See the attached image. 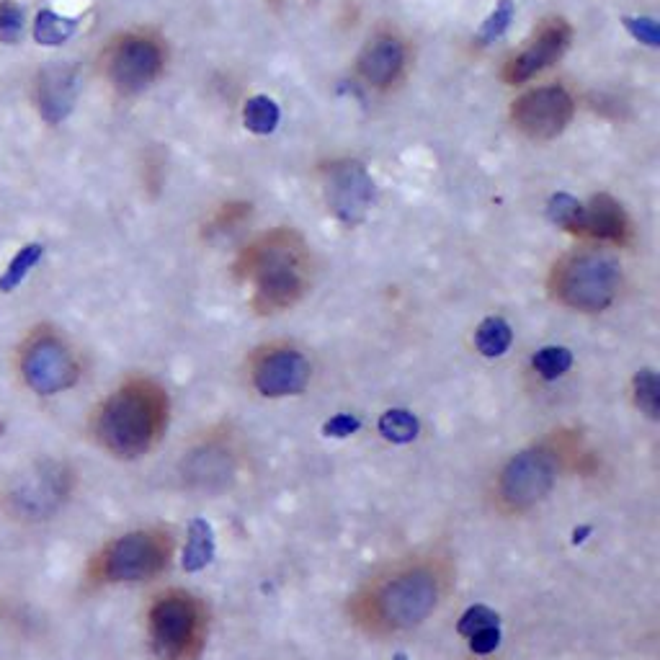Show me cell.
<instances>
[{"label": "cell", "mask_w": 660, "mask_h": 660, "mask_svg": "<svg viewBox=\"0 0 660 660\" xmlns=\"http://www.w3.org/2000/svg\"><path fill=\"white\" fill-rule=\"evenodd\" d=\"M240 444L227 428H209L181 457V477L189 490L220 493L240 470Z\"/></svg>", "instance_id": "cell-8"}, {"label": "cell", "mask_w": 660, "mask_h": 660, "mask_svg": "<svg viewBox=\"0 0 660 660\" xmlns=\"http://www.w3.org/2000/svg\"><path fill=\"white\" fill-rule=\"evenodd\" d=\"M75 93H78V75L73 68H47L39 78L37 98L39 111L49 124H57L73 111Z\"/></svg>", "instance_id": "cell-15"}, {"label": "cell", "mask_w": 660, "mask_h": 660, "mask_svg": "<svg viewBox=\"0 0 660 660\" xmlns=\"http://www.w3.org/2000/svg\"><path fill=\"white\" fill-rule=\"evenodd\" d=\"M325 196L338 220L356 225L372 202V178L359 163H333L325 178Z\"/></svg>", "instance_id": "cell-12"}, {"label": "cell", "mask_w": 660, "mask_h": 660, "mask_svg": "<svg viewBox=\"0 0 660 660\" xmlns=\"http://www.w3.org/2000/svg\"><path fill=\"white\" fill-rule=\"evenodd\" d=\"M498 624H490V627H483V630H477L475 635H470V650L475 655H488L498 648Z\"/></svg>", "instance_id": "cell-30"}, {"label": "cell", "mask_w": 660, "mask_h": 660, "mask_svg": "<svg viewBox=\"0 0 660 660\" xmlns=\"http://www.w3.org/2000/svg\"><path fill=\"white\" fill-rule=\"evenodd\" d=\"M253 279V307L263 315L292 307L305 292V263L297 245L269 240L248 263Z\"/></svg>", "instance_id": "cell-7"}, {"label": "cell", "mask_w": 660, "mask_h": 660, "mask_svg": "<svg viewBox=\"0 0 660 660\" xmlns=\"http://www.w3.org/2000/svg\"><path fill=\"white\" fill-rule=\"evenodd\" d=\"M511 341H514V333H511V325L503 318H485L475 330L477 351L488 356V359L506 354Z\"/></svg>", "instance_id": "cell-20"}, {"label": "cell", "mask_w": 660, "mask_h": 660, "mask_svg": "<svg viewBox=\"0 0 660 660\" xmlns=\"http://www.w3.org/2000/svg\"><path fill=\"white\" fill-rule=\"evenodd\" d=\"M207 635V604L186 588L160 591L147 606V637L160 660H199Z\"/></svg>", "instance_id": "cell-4"}, {"label": "cell", "mask_w": 660, "mask_h": 660, "mask_svg": "<svg viewBox=\"0 0 660 660\" xmlns=\"http://www.w3.org/2000/svg\"><path fill=\"white\" fill-rule=\"evenodd\" d=\"M454 581L457 568L447 552H413L374 570L349 596L346 617L374 640L405 635L439 612Z\"/></svg>", "instance_id": "cell-1"}, {"label": "cell", "mask_w": 660, "mask_h": 660, "mask_svg": "<svg viewBox=\"0 0 660 660\" xmlns=\"http://www.w3.org/2000/svg\"><path fill=\"white\" fill-rule=\"evenodd\" d=\"M212 529H209L207 521H194L191 524L189 544L184 550V568L186 570H199L212 560Z\"/></svg>", "instance_id": "cell-25"}, {"label": "cell", "mask_w": 660, "mask_h": 660, "mask_svg": "<svg viewBox=\"0 0 660 660\" xmlns=\"http://www.w3.org/2000/svg\"><path fill=\"white\" fill-rule=\"evenodd\" d=\"M279 119H282V111H279L274 98L253 96L245 101L243 124L253 135H271L279 127Z\"/></svg>", "instance_id": "cell-19"}, {"label": "cell", "mask_w": 660, "mask_h": 660, "mask_svg": "<svg viewBox=\"0 0 660 660\" xmlns=\"http://www.w3.org/2000/svg\"><path fill=\"white\" fill-rule=\"evenodd\" d=\"M583 212H586V204H581L575 196L565 194V191L550 196V202H547V217H550L557 227L568 230V233L581 235Z\"/></svg>", "instance_id": "cell-22"}, {"label": "cell", "mask_w": 660, "mask_h": 660, "mask_svg": "<svg viewBox=\"0 0 660 660\" xmlns=\"http://www.w3.org/2000/svg\"><path fill=\"white\" fill-rule=\"evenodd\" d=\"M24 382L39 395H55L78 382V361L55 333H37L21 354Z\"/></svg>", "instance_id": "cell-9"}, {"label": "cell", "mask_w": 660, "mask_h": 660, "mask_svg": "<svg viewBox=\"0 0 660 660\" xmlns=\"http://www.w3.org/2000/svg\"><path fill=\"white\" fill-rule=\"evenodd\" d=\"M570 44V29L565 24H555L550 29H544L539 34L537 42L529 49H524L519 57L511 60L506 70V78L511 83H524V80L534 78L537 73H542L544 68H550L557 57L563 55Z\"/></svg>", "instance_id": "cell-14"}, {"label": "cell", "mask_w": 660, "mask_h": 660, "mask_svg": "<svg viewBox=\"0 0 660 660\" xmlns=\"http://www.w3.org/2000/svg\"><path fill=\"white\" fill-rule=\"evenodd\" d=\"M356 428H359V418L354 416H336L333 421L325 423V434H333V436H346V434H354Z\"/></svg>", "instance_id": "cell-31"}, {"label": "cell", "mask_w": 660, "mask_h": 660, "mask_svg": "<svg viewBox=\"0 0 660 660\" xmlns=\"http://www.w3.org/2000/svg\"><path fill=\"white\" fill-rule=\"evenodd\" d=\"M42 256H44L42 243L24 245V248L11 258V263L6 266L3 276H0V292L8 294L13 292V289H19V284L24 282L26 276H29V271L42 261Z\"/></svg>", "instance_id": "cell-21"}, {"label": "cell", "mask_w": 660, "mask_h": 660, "mask_svg": "<svg viewBox=\"0 0 660 660\" xmlns=\"http://www.w3.org/2000/svg\"><path fill=\"white\" fill-rule=\"evenodd\" d=\"M405 62V49L400 39L377 37L364 47L359 60L361 78L372 86H390L398 78Z\"/></svg>", "instance_id": "cell-16"}, {"label": "cell", "mask_w": 660, "mask_h": 660, "mask_svg": "<svg viewBox=\"0 0 660 660\" xmlns=\"http://www.w3.org/2000/svg\"><path fill=\"white\" fill-rule=\"evenodd\" d=\"M163 55L160 47L147 37H127L111 55V80L124 93H137L150 86L160 73Z\"/></svg>", "instance_id": "cell-13"}, {"label": "cell", "mask_w": 660, "mask_h": 660, "mask_svg": "<svg viewBox=\"0 0 660 660\" xmlns=\"http://www.w3.org/2000/svg\"><path fill=\"white\" fill-rule=\"evenodd\" d=\"M583 457V441L578 434L555 431L519 449L498 470L490 490V501L501 516H524L539 506L555 490L565 470Z\"/></svg>", "instance_id": "cell-2"}, {"label": "cell", "mask_w": 660, "mask_h": 660, "mask_svg": "<svg viewBox=\"0 0 660 660\" xmlns=\"http://www.w3.org/2000/svg\"><path fill=\"white\" fill-rule=\"evenodd\" d=\"M622 274L614 258L586 251L568 256L555 266L552 294L560 305L578 312H601L617 300Z\"/></svg>", "instance_id": "cell-6"}, {"label": "cell", "mask_w": 660, "mask_h": 660, "mask_svg": "<svg viewBox=\"0 0 660 660\" xmlns=\"http://www.w3.org/2000/svg\"><path fill=\"white\" fill-rule=\"evenodd\" d=\"M532 367L539 377L552 382V379H560L563 374H568V369L573 367V354L565 346H544V349L534 354Z\"/></svg>", "instance_id": "cell-26"}, {"label": "cell", "mask_w": 660, "mask_h": 660, "mask_svg": "<svg viewBox=\"0 0 660 660\" xmlns=\"http://www.w3.org/2000/svg\"><path fill=\"white\" fill-rule=\"evenodd\" d=\"M24 34V11L13 0H0V39L16 44Z\"/></svg>", "instance_id": "cell-28"}, {"label": "cell", "mask_w": 660, "mask_h": 660, "mask_svg": "<svg viewBox=\"0 0 660 660\" xmlns=\"http://www.w3.org/2000/svg\"><path fill=\"white\" fill-rule=\"evenodd\" d=\"M310 359L294 346H269L251 361V385L263 398H289L307 390Z\"/></svg>", "instance_id": "cell-10"}, {"label": "cell", "mask_w": 660, "mask_h": 660, "mask_svg": "<svg viewBox=\"0 0 660 660\" xmlns=\"http://www.w3.org/2000/svg\"><path fill=\"white\" fill-rule=\"evenodd\" d=\"M78 31V19H68V16H60V13L42 8L34 19V39H37L42 47H60V44L68 42Z\"/></svg>", "instance_id": "cell-18"}, {"label": "cell", "mask_w": 660, "mask_h": 660, "mask_svg": "<svg viewBox=\"0 0 660 660\" xmlns=\"http://www.w3.org/2000/svg\"><path fill=\"white\" fill-rule=\"evenodd\" d=\"M627 220H624V212L612 196H593L591 204L583 212V227L581 235L596 240H609V243H624L627 238Z\"/></svg>", "instance_id": "cell-17"}, {"label": "cell", "mask_w": 660, "mask_h": 660, "mask_svg": "<svg viewBox=\"0 0 660 660\" xmlns=\"http://www.w3.org/2000/svg\"><path fill=\"white\" fill-rule=\"evenodd\" d=\"M622 24L637 42L648 44V47H658L660 44V29L655 19H648V16H624Z\"/></svg>", "instance_id": "cell-29"}, {"label": "cell", "mask_w": 660, "mask_h": 660, "mask_svg": "<svg viewBox=\"0 0 660 660\" xmlns=\"http://www.w3.org/2000/svg\"><path fill=\"white\" fill-rule=\"evenodd\" d=\"M176 537L165 526H147L111 539L91 565L96 583H140L168 570Z\"/></svg>", "instance_id": "cell-5"}, {"label": "cell", "mask_w": 660, "mask_h": 660, "mask_svg": "<svg viewBox=\"0 0 660 660\" xmlns=\"http://www.w3.org/2000/svg\"><path fill=\"white\" fill-rule=\"evenodd\" d=\"M168 395L153 379H132L111 392L93 416L98 447L119 459L153 452L168 428Z\"/></svg>", "instance_id": "cell-3"}, {"label": "cell", "mask_w": 660, "mask_h": 660, "mask_svg": "<svg viewBox=\"0 0 660 660\" xmlns=\"http://www.w3.org/2000/svg\"><path fill=\"white\" fill-rule=\"evenodd\" d=\"M418 431H421L418 418L413 416L410 410L392 408L379 418V434L385 436V439L395 441V444H408V441L416 439Z\"/></svg>", "instance_id": "cell-23"}, {"label": "cell", "mask_w": 660, "mask_h": 660, "mask_svg": "<svg viewBox=\"0 0 660 660\" xmlns=\"http://www.w3.org/2000/svg\"><path fill=\"white\" fill-rule=\"evenodd\" d=\"M511 19H514V3H511V0H501V3L490 11L488 19L483 21V29L477 34V42L490 44L498 37H503V31L511 26Z\"/></svg>", "instance_id": "cell-27"}, {"label": "cell", "mask_w": 660, "mask_h": 660, "mask_svg": "<svg viewBox=\"0 0 660 660\" xmlns=\"http://www.w3.org/2000/svg\"><path fill=\"white\" fill-rule=\"evenodd\" d=\"M632 398H635V408L645 413L648 418H658L660 410V385L658 374L653 369H640L632 379Z\"/></svg>", "instance_id": "cell-24"}, {"label": "cell", "mask_w": 660, "mask_h": 660, "mask_svg": "<svg viewBox=\"0 0 660 660\" xmlns=\"http://www.w3.org/2000/svg\"><path fill=\"white\" fill-rule=\"evenodd\" d=\"M573 117V101L563 88H539L514 106V119L529 137L550 140L560 135Z\"/></svg>", "instance_id": "cell-11"}]
</instances>
